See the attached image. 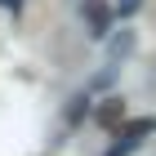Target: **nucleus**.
<instances>
[{"mask_svg": "<svg viewBox=\"0 0 156 156\" xmlns=\"http://www.w3.org/2000/svg\"><path fill=\"white\" fill-rule=\"evenodd\" d=\"M138 5H143V0H116V13H120V18H129Z\"/></svg>", "mask_w": 156, "mask_h": 156, "instance_id": "obj_4", "label": "nucleus"}, {"mask_svg": "<svg viewBox=\"0 0 156 156\" xmlns=\"http://www.w3.org/2000/svg\"><path fill=\"white\" fill-rule=\"evenodd\" d=\"M152 129H156V120H152V116H138V120H125V125H120V129H116V134H120V143L112 147L107 156H129V152H134V147H138V143H143V138H147V134H152Z\"/></svg>", "mask_w": 156, "mask_h": 156, "instance_id": "obj_1", "label": "nucleus"}, {"mask_svg": "<svg viewBox=\"0 0 156 156\" xmlns=\"http://www.w3.org/2000/svg\"><path fill=\"white\" fill-rule=\"evenodd\" d=\"M94 120L103 129H120V125H125V98H103L98 112H94Z\"/></svg>", "mask_w": 156, "mask_h": 156, "instance_id": "obj_3", "label": "nucleus"}, {"mask_svg": "<svg viewBox=\"0 0 156 156\" xmlns=\"http://www.w3.org/2000/svg\"><path fill=\"white\" fill-rule=\"evenodd\" d=\"M80 13H85V23H89V36H98V40L112 31V18H116V9H112L107 0H85Z\"/></svg>", "mask_w": 156, "mask_h": 156, "instance_id": "obj_2", "label": "nucleus"}, {"mask_svg": "<svg viewBox=\"0 0 156 156\" xmlns=\"http://www.w3.org/2000/svg\"><path fill=\"white\" fill-rule=\"evenodd\" d=\"M0 9H13V13H18V9H23V0H0Z\"/></svg>", "mask_w": 156, "mask_h": 156, "instance_id": "obj_5", "label": "nucleus"}]
</instances>
